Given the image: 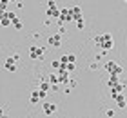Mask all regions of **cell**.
Wrapping results in <instances>:
<instances>
[{
	"label": "cell",
	"mask_w": 127,
	"mask_h": 118,
	"mask_svg": "<svg viewBox=\"0 0 127 118\" xmlns=\"http://www.w3.org/2000/svg\"><path fill=\"white\" fill-rule=\"evenodd\" d=\"M113 47H114V40L111 37V33H102L100 35V51L107 53V51H111Z\"/></svg>",
	"instance_id": "cell-1"
},
{
	"label": "cell",
	"mask_w": 127,
	"mask_h": 118,
	"mask_svg": "<svg viewBox=\"0 0 127 118\" xmlns=\"http://www.w3.org/2000/svg\"><path fill=\"white\" fill-rule=\"evenodd\" d=\"M103 69H105L109 75H116V76H120L124 73V67L118 66V62H113V60H109V62L103 64Z\"/></svg>",
	"instance_id": "cell-2"
},
{
	"label": "cell",
	"mask_w": 127,
	"mask_h": 118,
	"mask_svg": "<svg viewBox=\"0 0 127 118\" xmlns=\"http://www.w3.org/2000/svg\"><path fill=\"white\" fill-rule=\"evenodd\" d=\"M45 15H47V18L51 20H56L58 18V15H60V9H58V5H56V2H53V0H49L47 2V11H45Z\"/></svg>",
	"instance_id": "cell-3"
},
{
	"label": "cell",
	"mask_w": 127,
	"mask_h": 118,
	"mask_svg": "<svg viewBox=\"0 0 127 118\" xmlns=\"http://www.w3.org/2000/svg\"><path fill=\"white\" fill-rule=\"evenodd\" d=\"M69 15H71V22L84 20V13H82V7H80V5H71V7H69Z\"/></svg>",
	"instance_id": "cell-4"
},
{
	"label": "cell",
	"mask_w": 127,
	"mask_h": 118,
	"mask_svg": "<svg viewBox=\"0 0 127 118\" xmlns=\"http://www.w3.org/2000/svg\"><path fill=\"white\" fill-rule=\"evenodd\" d=\"M44 47H38V45H31L29 47V58L31 60H42L44 58Z\"/></svg>",
	"instance_id": "cell-5"
},
{
	"label": "cell",
	"mask_w": 127,
	"mask_h": 118,
	"mask_svg": "<svg viewBox=\"0 0 127 118\" xmlns=\"http://www.w3.org/2000/svg\"><path fill=\"white\" fill-rule=\"evenodd\" d=\"M65 22H71V15H69L67 7H64V9H60V15H58V18H56V24H58V27H62Z\"/></svg>",
	"instance_id": "cell-6"
},
{
	"label": "cell",
	"mask_w": 127,
	"mask_h": 118,
	"mask_svg": "<svg viewBox=\"0 0 127 118\" xmlns=\"http://www.w3.org/2000/svg\"><path fill=\"white\" fill-rule=\"evenodd\" d=\"M56 76H58V84H60V85H67L69 80H71V76H69L67 71H58Z\"/></svg>",
	"instance_id": "cell-7"
},
{
	"label": "cell",
	"mask_w": 127,
	"mask_h": 118,
	"mask_svg": "<svg viewBox=\"0 0 127 118\" xmlns=\"http://www.w3.org/2000/svg\"><path fill=\"white\" fill-rule=\"evenodd\" d=\"M42 107H44V115H47V116H51V115L56 113V105L51 104V102H44Z\"/></svg>",
	"instance_id": "cell-8"
},
{
	"label": "cell",
	"mask_w": 127,
	"mask_h": 118,
	"mask_svg": "<svg viewBox=\"0 0 127 118\" xmlns=\"http://www.w3.org/2000/svg\"><path fill=\"white\" fill-rule=\"evenodd\" d=\"M47 42L53 45V47H60L62 45V37H60L58 33H55V35H51V37L47 38Z\"/></svg>",
	"instance_id": "cell-9"
},
{
	"label": "cell",
	"mask_w": 127,
	"mask_h": 118,
	"mask_svg": "<svg viewBox=\"0 0 127 118\" xmlns=\"http://www.w3.org/2000/svg\"><path fill=\"white\" fill-rule=\"evenodd\" d=\"M114 102H116V107H118V109H125V107H127V98H125L124 93L118 94V96L114 98Z\"/></svg>",
	"instance_id": "cell-10"
},
{
	"label": "cell",
	"mask_w": 127,
	"mask_h": 118,
	"mask_svg": "<svg viewBox=\"0 0 127 118\" xmlns=\"http://www.w3.org/2000/svg\"><path fill=\"white\" fill-rule=\"evenodd\" d=\"M125 89V84H116L114 87H111V98H116L118 94H122Z\"/></svg>",
	"instance_id": "cell-11"
},
{
	"label": "cell",
	"mask_w": 127,
	"mask_h": 118,
	"mask_svg": "<svg viewBox=\"0 0 127 118\" xmlns=\"http://www.w3.org/2000/svg\"><path fill=\"white\" fill-rule=\"evenodd\" d=\"M4 67H5V71H9V73H15V71H16V64H15V60H13V56L5 60Z\"/></svg>",
	"instance_id": "cell-12"
},
{
	"label": "cell",
	"mask_w": 127,
	"mask_h": 118,
	"mask_svg": "<svg viewBox=\"0 0 127 118\" xmlns=\"http://www.w3.org/2000/svg\"><path fill=\"white\" fill-rule=\"evenodd\" d=\"M38 91H44V93H49V91H51V85H49V82H47V78H42V80H40Z\"/></svg>",
	"instance_id": "cell-13"
},
{
	"label": "cell",
	"mask_w": 127,
	"mask_h": 118,
	"mask_svg": "<svg viewBox=\"0 0 127 118\" xmlns=\"http://www.w3.org/2000/svg\"><path fill=\"white\" fill-rule=\"evenodd\" d=\"M116 84H120V78H118L116 75H111V76H109V80H107V85H109V89H111V87H114Z\"/></svg>",
	"instance_id": "cell-14"
},
{
	"label": "cell",
	"mask_w": 127,
	"mask_h": 118,
	"mask_svg": "<svg viewBox=\"0 0 127 118\" xmlns=\"http://www.w3.org/2000/svg\"><path fill=\"white\" fill-rule=\"evenodd\" d=\"M29 102H31L33 105H36V104L40 102V96H38V91H33V93H31V96H29Z\"/></svg>",
	"instance_id": "cell-15"
},
{
	"label": "cell",
	"mask_w": 127,
	"mask_h": 118,
	"mask_svg": "<svg viewBox=\"0 0 127 118\" xmlns=\"http://www.w3.org/2000/svg\"><path fill=\"white\" fill-rule=\"evenodd\" d=\"M11 26H13L15 29H22V27H24V22H22V20L18 18V16H16V18H15L13 22H11Z\"/></svg>",
	"instance_id": "cell-16"
},
{
	"label": "cell",
	"mask_w": 127,
	"mask_h": 118,
	"mask_svg": "<svg viewBox=\"0 0 127 118\" xmlns=\"http://www.w3.org/2000/svg\"><path fill=\"white\" fill-rule=\"evenodd\" d=\"M47 82H49V85H60V84H58V76H56V75L47 76Z\"/></svg>",
	"instance_id": "cell-17"
},
{
	"label": "cell",
	"mask_w": 127,
	"mask_h": 118,
	"mask_svg": "<svg viewBox=\"0 0 127 118\" xmlns=\"http://www.w3.org/2000/svg\"><path fill=\"white\" fill-rule=\"evenodd\" d=\"M0 24H2V26H9V24H11V20L7 18V15H2V18H0Z\"/></svg>",
	"instance_id": "cell-18"
},
{
	"label": "cell",
	"mask_w": 127,
	"mask_h": 118,
	"mask_svg": "<svg viewBox=\"0 0 127 118\" xmlns=\"http://www.w3.org/2000/svg\"><path fill=\"white\" fill-rule=\"evenodd\" d=\"M65 56H67V64H74V62H76V56H74L73 53H71V55H65Z\"/></svg>",
	"instance_id": "cell-19"
},
{
	"label": "cell",
	"mask_w": 127,
	"mask_h": 118,
	"mask_svg": "<svg viewBox=\"0 0 127 118\" xmlns=\"http://www.w3.org/2000/svg\"><path fill=\"white\" fill-rule=\"evenodd\" d=\"M67 85H69V87H71V89H74V87H76V85H78V82H76V80H74V78H71V80H69V84H67Z\"/></svg>",
	"instance_id": "cell-20"
},
{
	"label": "cell",
	"mask_w": 127,
	"mask_h": 118,
	"mask_svg": "<svg viewBox=\"0 0 127 118\" xmlns=\"http://www.w3.org/2000/svg\"><path fill=\"white\" fill-rule=\"evenodd\" d=\"M51 66H53V69L58 71L60 69V60H53V62H51Z\"/></svg>",
	"instance_id": "cell-21"
},
{
	"label": "cell",
	"mask_w": 127,
	"mask_h": 118,
	"mask_svg": "<svg viewBox=\"0 0 127 118\" xmlns=\"http://www.w3.org/2000/svg\"><path fill=\"white\" fill-rule=\"evenodd\" d=\"M76 27L80 29V31H82V29L85 27V22H84V20H78V22H76Z\"/></svg>",
	"instance_id": "cell-22"
},
{
	"label": "cell",
	"mask_w": 127,
	"mask_h": 118,
	"mask_svg": "<svg viewBox=\"0 0 127 118\" xmlns=\"http://www.w3.org/2000/svg\"><path fill=\"white\" fill-rule=\"evenodd\" d=\"M74 67H76L74 64H67V73H71V71H74Z\"/></svg>",
	"instance_id": "cell-23"
},
{
	"label": "cell",
	"mask_w": 127,
	"mask_h": 118,
	"mask_svg": "<svg viewBox=\"0 0 127 118\" xmlns=\"http://www.w3.org/2000/svg\"><path fill=\"white\" fill-rule=\"evenodd\" d=\"M38 91V89H36ZM38 96H40V100H44L45 96H47V93H44V91H38Z\"/></svg>",
	"instance_id": "cell-24"
},
{
	"label": "cell",
	"mask_w": 127,
	"mask_h": 118,
	"mask_svg": "<svg viewBox=\"0 0 127 118\" xmlns=\"http://www.w3.org/2000/svg\"><path fill=\"white\" fill-rule=\"evenodd\" d=\"M105 115H107L109 118H113V116H114V111H113V109H107V111H105Z\"/></svg>",
	"instance_id": "cell-25"
},
{
	"label": "cell",
	"mask_w": 127,
	"mask_h": 118,
	"mask_svg": "<svg viewBox=\"0 0 127 118\" xmlns=\"http://www.w3.org/2000/svg\"><path fill=\"white\" fill-rule=\"evenodd\" d=\"M89 69H91V71H96V69H98V64H96V62H93V64L89 66Z\"/></svg>",
	"instance_id": "cell-26"
},
{
	"label": "cell",
	"mask_w": 127,
	"mask_h": 118,
	"mask_svg": "<svg viewBox=\"0 0 127 118\" xmlns=\"http://www.w3.org/2000/svg\"><path fill=\"white\" fill-rule=\"evenodd\" d=\"M60 64H67V56H65V55H64V56L60 58Z\"/></svg>",
	"instance_id": "cell-27"
},
{
	"label": "cell",
	"mask_w": 127,
	"mask_h": 118,
	"mask_svg": "<svg viewBox=\"0 0 127 118\" xmlns=\"http://www.w3.org/2000/svg\"><path fill=\"white\" fill-rule=\"evenodd\" d=\"M73 89H71V87H69V85H65V89H64V93H65V94H69V93H71Z\"/></svg>",
	"instance_id": "cell-28"
},
{
	"label": "cell",
	"mask_w": 127,
	"mask_h": 118,
	"mask_svg": "<svg viewBox=\"0 0 127 118\" xmlns=\"http://www.w3.org/2000/svg\"><path fill=\"white\" fill-rule=\"evenodd\" d=\"M5 116V113H4V109H0V118H4Z\"/></svg>",
	"instance_id": "cell-29"
},
{
	"label": "cell",
	"mask_w": 127,
	"mask_h": 118,
	"mask_svg": "<svg viewBox=\"0 0 127 118\" xmlns=\"http://www.w3.org/2000/svg\"><path fill=\"white\" fill-rule=\"evenodd\" d=\"M125 84H127V82H125Z\"/></svg>",
	"instance_id": "cell-30"
},
{
	"label": "cell",
	"mask_w": 127,
	"mask_h": 118,
	"mask_svg": "<svg viewBox=\"0 0 127 118\" xmlns=\"http://www.w3.org/2000/svg\"><path fill=\"white\" fill-rule=\"evenodd\" d=\"M125 4H127V2H125Z\"/></svg>",
	"instance_id": "cell-31"
}]
</instances>
